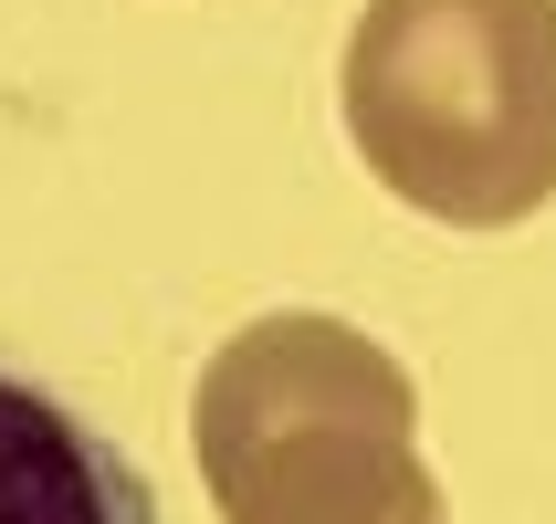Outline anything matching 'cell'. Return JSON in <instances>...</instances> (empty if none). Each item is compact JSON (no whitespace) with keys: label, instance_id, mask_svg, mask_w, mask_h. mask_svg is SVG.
<instances>
[{"label":"cell","instance_id":"cell-1","mask_svg":"<svg viewBox=\"0 0 556 524\" xmlns=\"http://www.w3.org/2000/svg\"><path fill=\"white\" fill-rule=\"evenodd\" d=\"M189 451L220 524H452L420 462L409 368L315 305H274L211 346Z\"/></svg>","mask_w":556,"mask_h":524},{"label":"cell","instance_id":"cell-2","mask_svg":"<svg viewBox=\"0 0 556 524\" xmlns=\"http://www.w3.org/2000/svg\"><path fill=\"white\" fill-rule=\"evenodd\" d=\"M337 94L368 179L452 231L556 200V0H368Z\"/></svg>","mask_w":556,"mask_h":524},{"label":"cell","instance_id":"cell-3","mask_svg":"<svg viewBox=\"0 0 556 524\" xmlns=\"http://www.w3.org/2000/svg\"><path fill=\"white\" fill-rule=\"evenodd\" d=\"M0 524H168L157 483L85 409L0 368Z\"/></svg>","mask_w":556,"mask_h":524}]
</instances>
